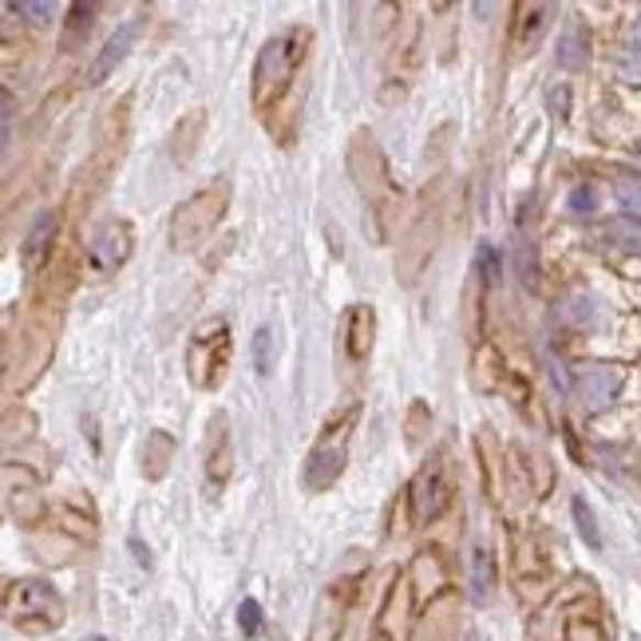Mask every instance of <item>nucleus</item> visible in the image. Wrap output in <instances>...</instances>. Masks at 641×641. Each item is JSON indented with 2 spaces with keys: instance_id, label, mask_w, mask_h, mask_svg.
Segmentation results:
<instances>
[{
  "instance_id": "obj_22",
  "label": "nucleus",
  "mask_w": 641,
  "mask_h": 641,
  "mask_svg": "<svg viewBox=\"0 0 641 641\" xmlns=\"http://www.w3.org/2000/svg\"><path fill=\"white\" fill-rule=\"evenodd\" d=\"M9 12H20V16H32L36 24L52 20V4H32V0H20V4H9Z\"/></svg>"
},
{
  "instance_id": "obj_12",
  "label": "nucleus",
  "mask_w": 641,
  "mask_h": 641,
  "mask_svg": "<svg viewBox=\"0 0 641 641\" xmlns=\"http://www.w3.org/2000/svg\"><path fill=\"white\" fill-rule=\"evenodd\" d=\"M467 586H472V603L475 606H487V603H491L495 563H491V554H487L484 543L472 546V571H467Z\"/></svg>"
},
{
  "instance_id": "obj_7",
  "label": "nucleus",
  "mask_w": 641,
  "mask_h": 641,
  "mask_svg": "<svg viewBox=\"0 0 641 641\" xmlns=\"http://www.w3.org/2000/svg\"><path fill=\"white\" fill-rule=\"evenodd\" d=\"M91 266L96 269H119L131 257V226L128 222H103L91 237Z\"/></svg>"
},
{
  "instance_id": "obj_4",
  "label": "nucleus",
  "mask_w": 641,
  "mask_h": 641,
  "mask_svg": "<svg viewBox=\"0 0 641 641\" xmlns=\"http://www.w3.org/2000/svg\"><path fill=\"white\" fill-rule=\"evenodd\" d=\"M230 365V325L222 317H210L190 333L187 345V368L195 388H218L222 373Z\"/></svg>"
},
{
  "instance_id": "obj_24",
  "label": "nucleus",
  "mask_w": 641,
  "mask_h": 641,
  "mask_svg": "<svg viewBox=\"0 0 641 641\" xmlns=\"http://www.w3.org/2000/svg\"><path fill=\"white\" fill-rule=\"evenodd\" d=\"M479 269H484L487 281H495V277H499V254H495L491 246H479Z\"/></svg>"
},
{
  "instance_id": "obj_26",
  "label": "nucleus",
  "mask_w": 641,
  "mask_h": 641,
  "mask_svg": "<svg viewBox=\"0 0 641 641\" xmlns=\"http://www.w3.org/2000/svg\"><path fill=\"white\" fill-rule=\"evenodd\" d=\"M566 99H571V96H566V91H554L551 103H554V108H559V111H566Z\"/></svg>"
},
{
  "instance_id": "obj_25",
  "label": "nucleus",
  "mask_w": 641,
  "mask_h": 641,
  "mask_svg": "<svg viewBox=\"0 0 641 641\" xmlns=\"http://www.w3.org/2000/svg\"><path fill=\"white\" fill-rule=\"evenodd\" d=\"M566 641H603V633L594 630V626H571V633H566Z\"/></svg>"
},
{
  "instance_id": "obj_11",
  "label": "nucleus",
  "mask_w": 641,
  "mask_h": 641,
  "mask_svg": "<svg viewBox=\"0 0 641 641\" xmlns=\"http://www.w3.org/2000/svg\"><path fill=\"white\" fill-rule=\"evenodd\" d=\"M52 237H56V214L44 210V214L32 222L29 237L20 242V266L29 269V274H36V269L44 266V257H48V250H52Z\"/></svg>"
},
{
  "instance_id": "obj_10",
  "label": "nucleus",
  "mask_w": 641,
  "mask_h": 641,
  "mask_svg": "<svg viewBox=\"0 0 641 641\" xmlns=\"http://www.w3.org/2000/svg\"><path fill=\"white\" fill-rule=\"evenodd\" d=\"M574 396L583 400L586 412H603L614 396H618V373H610V368H590V373L578 376Z\"/></svg>"
},
{
  "instance_id": "obj_3",
  "label": "nucleus",
  "mask_w": 641,
  "mask_h": 641,
  "mask_svg": "<svg viewBox=\"0 0 641 641\" xmlns=\"http://www.w3.org/2000/svg\"><path fill=\"white\" fill-rule=\"evenodd\" d=\"M230 183H214L210 190H198L190 195L183 207L170 218V246L175 250H195L210 230L222 222V210H226Z\"/></svg>"
},
{
  "instance_id": "obj_23",
  "label": "nucleus",
  "mask_w": 641,
  "mask_h": 641,
  "mask_svg": "<svg viewBox=\"0 0 641 641\" xmlns=\"http://www.w3.org/2000/svg\"><path fill=\"white\" fill-rule=\"evenodd\" d=\"M254 353H257V373H269V329H257Z\"/></svg>"
},
{
  "instance_id": "obj_14",
  "label": "nucleus",
  "mask_w": 641,
  "mask_h": 641,
  "mask_svg": "<svg viewBox=\"0 0 641 641\" xmlns=\"http://www.w3.org/2000/svg\"><path fill=\"white\" fill-rule=\"evenodd\" d=\"M586 52H590V40H586V32L578 29V24H571V29H566V36L559 40V64H563V68H583L586 64Z\"/></svg>"
},
{
  "instance_id": "obj_27",
  "label": "nucleus",
  "mask_w": 641,
  "mask_h": 641,
  "mask_svg": "<svg viewBox=\"0 0 641 641\" xmlns=\"http://www.w3.org/2000/svg\"><path fill=\"white\" fill-rule=\"evenodd\" d=\"M633 36H638V44H641V20H638V29H633Z\"/></svg>"
},
{
  "instance_id": "obj_15",
  "label": "nucleus",
  "mask_w": 641,
  "mask_h": 641,
  "mask_svg": "<svg viewBox=\"0 0 641 641\" xmlns=\"http://www.w3.org/2000/svg\"><path fill=\"white\" fill-rule=\"evenodd\" d=\"M606 234H610L614 246L626 250V254H641V218H633V214L614 218L610 226H606Z\"/></svg>"
},
{
  "instance_id": "obj_18",
  "label": "nucleus",
  "mask_w": 641,
  "mask_h": 641,
  "mask_svg": "<svg viewBox=\"0 0 641 641\" xmlns=\"http://www.w3.org/2000/svg\"><path fill=\"white\" fill-rule=\"evenodd\" d=\"M574 519H578V531H583L586 543L603 546V539H598V527H594V515H590V507H586V499H574Z\"/></svg>"
},
{
  "instance_id": "obj_28",
  "label": "nucleus",
  "mask_w": 641,
  "mask_h": 641,
  "mask_svg": "<svg viewBox=\"0 0 641 641\" xmlns=\"http://www.w3.org/2000/svg\"><path fill=\"white\" fill-rule=\"evenodd\" d=\"M467 641H484V638H479V633H472V638H467Z\"/></svg>"
},
{
  "instance_id": "obj_21",
  "label": "nucleus",
  "mask_w": 641,
  "mask_h": 641,
  "mask_svg": "<svg viewBox=\"0 0 641 641\" xmlns=\"http://www.w3.org/2000/svg\"><path fill=\"white\" fill-rule=\"evenodd\" d=\"M566 207L574 210V214H594V207H598V195H594V187H574L571 190V202Z\"/></svg>"
},
{
  "instance_id": "obj_29",
  "label": "nucleus",
  "mask_w": 641,
  "mask_h": 641,
  "mask_svg": "<svg viewBox=\"0 0 641 641\" xmlns=\"http://www.w3.org/2000/svg\"><path fill=\"white\" fill-rule=\"evenodd\" d=\"M88 641H103V638H88Z\"/></svg>"
},
{
  "instance_id": "obj_8",
  "label": "nucleus",
  "mask_w": 641,
  "mask_h": 641,
  "mask_svg": "<svg viewBox=\"0 0 641 641\" xmlns=\"http://www.w3.org/2000/svg\"><path fill=\"white\" fill-rule=\"evenodd\" d=\"M139 32H143V20H128V24H119L115 29V36L103 44V52H99L96 59H91V68H88V84L96 88V84H103V79L111 76V71L128 59V52L135 48V40H139Z\"/></svg>"
},
{
  "instance_id": "obj_13",
  "label": "nucleus",
  "mask_w": 641,
  "mask_h": 641,
  "mask_svg": "<svg viewBox=\"0 0 641 641\" xmlns=\"http://www.w3.org/2000/svg\"><path fill=\"white\" fill-rule=\"evenodd\" d=\"M336 594H341V586H329L325 603H321V610H317V622H313L309 641H336L341 638V626H345V603L336 606Z\"/></svg>"
},
{
  "instance_id": "obj_20",
  "label": "nucleus",
  "mask_w": 641,
  "mask_h": 641,
  "mask_svg": "<svg viewBox=\"0 0 641 641\" xmlns=\"http://www.w3.org/2000/svg\"><path fill=\"white\" fill-rule=\"evenodd\" d=\"M618 198H622V207L641 214V178H618Z\"/></svg>"
},
{
  "instance_id": "obj_9",
  "label": "nucleus",
  "mask_w": 641,
  "mask_h": 641,
  "mask_svg": "<svg viewBox=\"0 0 641 641\" xmlns=\"http://www.w3.org/2000/svg\"><path fill=\"white\" fill-rule=\"evenodd\" d=\"M373 309L368 306H353L345 313V341H341V353H345L349 365H361L373 349Z\"/></svg>"
},
{
  "instance_id": "obj_19",
  "label": "nucleus",
  "mask_w": 641,
  "mask_h": 641,
  "mask_svg": "<svg viewBox=\"0 0 641 641\" xmlns=\"http://www.w3.org/2000/svg\"><path fill=\"white\" fill-rule=\"evenodd\" d=\"M237 626H242V633H250V638L262 630V606H257L254 598H242V606H237Z\"/></svg>"
},
{
  "instance_id": "obj_1",
  "label": "nucleus",
  "mask_w": 641,
  "mask_h": 641,
  "mask_svg": "<svg viewBox=\"0 0 641 641\" xmlns=\"http://www.w3.org/2000/svg\"><path fill=\"white\" fill-rule=\"evenodd\" d=\"M309 48V29H286L277 32L274 40H266V48L257 52L254 64V108L269 111L277 99L286 96L289 84H294L301 59Z\"/></svg>"
},
{
  "instance_id": "obj_5",
  "label": "nucleus",
  "mask_w": 641,
  "mask_h": 641,
  "mask_svg": "<svg viewBox=\"0 0 641 641\" xmlns=\"http://www.w3.org/2000/svg\"><path fill=\"white\" fill-rule=\"evenodd\" d=\"M9 618L24 630H56L64 622V603L48 583L40 578H20L9 586Z\"/></svg>"
},
{
  "instance_id": "obj_6",
  "label": "nucleus",
  "mask_w": 641,
  "mask_h": 641,
  "mask_svg": "<svg viewBox=\"0 0 641 641\" xmlns=\"http://www.w3.org/2000/svg\"><path fill=\"white\" fill-rule=\"evenodd\" d=\"M444 499H447V479H444V464H432L424 472L416 475L412 484V523L424 527L428 519L444 511Z\"/></svg>"
},
{
  "instance_id": "obj_16",
  "label": "nucleus",
  "mask_w": 641,
  "mask_h": 641,
  "mask_svg": "<svg viewBox=\"0 0 641 641\" xmlns=\"http://www.w3.org/2000/svg\"><path fill=\"white\" fill-rule=\"evenodd\" d=\"M551 12H554V9H546V4H539V9L527 12V16H531V29H523V52H531L534 44H539V36H543L546 24H551V20H546Z\"/></svg>"
},
{
  "instance_id": "obj_17",
  "label": "nucleus",
  "mask_w": 641,
  "mask_h": 641,
  "mask_svg": "<svg viewBox=\"0 0 641 641\" xmlns=\"http://www.w3.org/2000/svg\"><path fill=\"white\" fill-rule=\"evenodd\" d=\"M566 321H574V325H590V321H598V309H594L590 297H571V306L563 309Z\"/></svg>"
},
{
  "instance_id": "obj_2",
  "label": "nucleus",
  "mask_w": 641,
  "mask_h": 641,
  "mask_svg": "<svg viewBox=\"0 0 641 641\" xmlns=\"http://www.w3.org/2000/svg\"><path fill=\"white\" fill-rule=\"evenodd\" d=\"M353 420H356V405H349L313 444V452H309V460H306V472H301V484H306L309 491H325V487L336 484V475L345 472Z\"/></svg>"
}]
</instances>
